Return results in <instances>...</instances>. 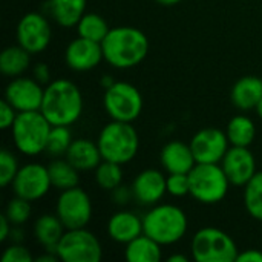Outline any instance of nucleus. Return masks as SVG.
<instances>
[{
  "instance_id": "obj_1",
  "label": "nucleus",
  "mask_w": 262,
  "mask_h": 262,
  "mask_svg": "<svg viewBox=\"0 0 262 262\" xmlns=\"http://www.w3.org/2000/svg\"><path fill=\"white\" fill-rule=\"evenodd\" d=\"M104 60L117 69H129L140 64L149 52L147 35L132 26L112 28L101 41Z\"/></svg>"
},
{
  "instance_id": "obj_2",
  "label": "nucleus",
  "mask_w": 262,
  "mask_h": 262,
  "mask_svg": "<svg viewBox=\"0 0 262 262\" xmlns=\"http://www.w3.org/2000/svg\"><path fill=\"white\" fill-rule=\"evenodd\" d=\"M40 112L52 126H71L83 112V95L75 83L58 78L45 88Z\"/></svg>"
},
{
  "instance_id": "obj_3",
  "label": "nucleus",
  "mask_w": 262,
  "mask_h": 262,
  "mask_svg": "<svg viewBox=\"0 0 262 262\" xmlns=\"http://www.w3.org/2000/svg\"><path fill=\"white\" fill-rule=\"evenodd\" d=\"M144 233L161 246H172L181 241L189 223L183 209L173 204L154 206L143 218Z\"/></svg>"
},
{
  "instance_id": "obj_4",
  "label": "nucleus",
  "mask_w": 262,
  "mask_h": 262,
  "mask_svg": "<svg viewBox=\"0 0 262 262\" xmlns=\"http://www.w3.org/2000/svg\"><path fill=\"white\" fill-rule=\"evenodd\" d=\"M97 144L103 160L126 164L137 157L140 138L132 123L112 120L101 129Z\"/></svg>"
},
{
  "instance_id": "obj_5",
  "label": "nucleus",
  "mask_w": 262,
  "mask_h": 262,
  "mask_svg": "<svg viewBox=\"0 0 262 262\" xmlns=\"http://www.w3.org/2000/svg\"><path fill=\"white\" fill-rule=\"evenodd\" d=\"M51 127L52 124L40 111L18 112L11 126L14 146L23 155L35 157L46 150Z\"/></svg>"
},
{
  "instance_id": "obj_6",
  "label": "nucleus",
  "mask_w": 262,
  "mask_h": 262,
  "mask_svg": "<svg viewBox=\"0 0 262 262\" xmlns=\"http://www.w3.org/2000/svg\"><path fill=\"white\" fill-rule=\"evenodd\" d=\"M190 195L203 204H216L227 195L230 181L220 163H196L189 172Z\"/></svg>"
},
{
  "instance_id": "obj_7",
  "label": "nucleus",
  "mask_w": 262,
  "mask_h": 262,
  "mask_svg": "<svg viewBox=\"0 0 262 262\" xmlns=\"http://www.w3.org/2000/svg\"><path fill=\"white\" fill-rule=\"evenodd\" d=\"M190 253L196 262H236L239 250L233 238L221 229L204 227L193 235Z\"/></svg>"
},
{
  "instance_id": "obj_8",
  "label": "nucleus",
  "mask_w": 262,
  "mask_h": 262,
  "mask_svg": "<svg viewBox=\"0 0 262 262\" xmlns=\"http://www.w3.org/2000/svg\"><path fill=\"white\" fill-rule=\"evenodd\" d=\"M103 106L112 120L132 123L143 111V97L134 84L115 81L112 86L104 89Z\"/></svg>"
},
{
  "instance_id": "obj_9",
  "label": "nucleus",
  "mask_w": 262,
  "mask_h": 262,
  "mask_svg": "<svg viewBox=\"0 0 262 262\" xmlns=\"http://www.w3.org/2000/svg\"><path fill=\"white\" fill-rule=\"evenodd\" d=\"M57 256L63 262H100L103 249L98 238L86 227L69 229L57 246Z\"/></svg>"
},
{
  "instance_id": "obj_10",
  "label": "nucleus",
  "mask_w": 262,
  "mask_h": 262,
  "mask_svg": "<svg viewBox=\"0 0 262 262\" xmlns=\"http://www.w3.org/2000/svg\"><path fill=\"white\" fill-rule=\"evenodd\" d=\"M55 215L60 218L66 230L86 227L92 218V201L78 186L61 190L55 204Z\"/></svg>"
},
{
  "instance_id": "obj_11",
  "label": "nucleus",
  "mask_w": 262,
  "mask_h": 262,
  "mask_svg": "<svg viewBox=\"0 0 262 262\" xmlns=\"http://www.w3.org/2000/svg\"><path fill=\"white\" fill-rule=\"evenodd\" d=\"M51 187L52 184L48 167L37 163H29L20 167L12 181L14 195L31 203L41 200Z\"/></svg>"
},
{
  "instance_id": "obj_12",
  "label": "nucleus",
  "mask_w": 262,
  "mask_h": 262,
  "mask_svg": "<svg viewBox=\"0 0 262 262\" xmlns=\"http://www.w3.org/2000/svg\"><path fill=\"white\" fill-rule=\"evenodd\" d=\"M52 31L45 15L38 12L25 14L17 25V41L29 54L45 51L51 43Z\"/></svg>"
},
{
  "instance_id": "obj_13",
  "label": "nucleus",
  "mask_w": 262,
  "mask_h": 262,
  "mask_svg": "<svg viewBox=\"0 0 262 262\" xmlns=\"http://www.w3.org/2000/svg\"><path fill=\"white\" fill-rule=\"evenodd\" d=\"M45 89L41 83H38L34 77H15L9 81L5 89V100L17 111V112H31L40 111L43 101Z\"/></svg>"
},
{
  "instance_id": "obj_14",
  "label": "nucleus",
  "mask_w": 262,
  "mask_h": 262,
  "mask_svg": "<svg viewBox=\"0 0 262 262\" xmlns=\"http://www.w3.org/2000/svg\"><path fill=\"white\" fill-rule=\"evenodd\" d=\"M190 147L196 163H221L230 147V141L221 129L204 127L193 135Z\"/></svg>"
},
{
  "instance_id": "obj_15",
  "label": "nucleus",
  "mask_w": 262,
  "mask_h": 262,
  "mask_svg": "<svg viewBox=\"0 0 262 262\" xmlns=\"http://www.w3.org/2000/svg\"><path fill=\"white\" fill-rule=\"evenodd\" d=\"M220 164L223 166L230 184L238 187H246L256 173V160L249 147L230 146Z\"/></svg>"
},
{
  "instance_id": "obj_16",
  "label": "nucleus",
  "mask_w": 262,
  "mask_h": 262,
  "mask_svg": "<svg viewBox=\"0 0 262 262\" xmlns=\"http://www.w3.org/2000/svg\"><path fill=\"white\" fill-rule=\"evenodd\" d=\"M104 58L103 55V48L101 43L84 38V37H77L72 40L64 52V61L69 66V69L77 71V72H84L91 71L98 63Z\"/></svg>"
},
{
  "instance_id": "obj_17",
  "label": "nucleus",
  "mask_w": 262,
  "mask_h": 262,
  "mask_svg": "<svg viewBox=\"0 0 262 262\" xmlns=\"http://www.w3.org/2000/svg\"><path fill=\"white\" fill-rule=\"evenodd\" d=\"M134 198L144 206H155L167 193V178L157 169H146L132 183Z\"/></svg>"
},
{
  "instance_id": "obj_18",
  "label": "nucleus",
  "mask_w": 262,
  "mask_h": 262,
  "mask_svg": "<svg viewBox=\"0 0 262 262\" xmlns=\"http://www.w3.org/2000/svg\"><path fill=\"white\" fill-rule=\"evenodd\" d=\"M144 233L143 218L134 212H117L107 223V235L118 244H129Z\"/></svg>"
},
{
  "instance_id": "obj_19",
  "label": "nucleus",
  "mask_w": 262,
  "mask_h": 262,
  "mask_svg": "<svg viewBox=\"0 0 262 262\" xmlns=\"http://www.w3.org/2000/svg\"><path fill=\"white\" fill-rule=\"evenodd\" d=\"M160 160L167 173H189L196 164L190 144L183 141L167 143L161 150Z\"/></svg>"
},
{
  "instance_id": "obj_20",
  "label": "nucleus",
  "mask_w": 262,
  "mask_h": 262,
  "mask_svg": "<svg viewBox=\"0 0 262 262\" xmlns=\"http://www.w3.org/2000/svg\"><path fill=\"white\" fill-rule=\"evenodd\" d=\"M64 158L80 172L95 170L97 166L103 161L98 144L91 140H86V138L74 140L71 147L68 149Z\"/></svg>"
},
{
  "instance_id": "obj_21",
  "label": "nucleus",
  "mask_w": 262,
  "mask_h": 262,
  "mask_svg": "<svg viewBox=\"0 0 262 262\" xmlns=\"http://www.w3.org/2000/svg\"><path fill=\"white\" fill-rule=\"evenodd\" d=\"M66 232V227L57 215H41L34 223V236L45 252L57 253V246Z\"/></svg>"
},
{
  "instance_id": "obj_22",
  "label": "nucleus",
  "mask_w": 262,
  "mask_h": 262,
  "mask_svg": "<svg viewBox=\"0 0 262 262\" xmlns=\"http://www.w3.org/2000/svg\"><path fill=\"white\" fill-rule=\"evenodd\" d=\"M232 103L241 111L255 109L262 98V78L255 75H247L239 78L230 92Z\"/></svg>"
},
{
  "instance_id": "obj_23",
  "label": "nucleus",
  "mask_w": 262,
  "mask_h": 262,
  "mask_svg": "<svg viewBox=\"0 0 262 262\" xmlns=\"http://www.w3.org/2000/svg\"><path fill=\"white\" fill-rule=\"evenodd\" d=\"M88 0H49L48 12L57 25L63 28H74L86 14Z\"/></svg>"
},
{
  "instance_id": "obj_24",
  "label": "nucleus",
  "mask_w": 262,
  "mask_h": 262,
  "mask_svg": "<svg viewBox=\"0 0 262 262\" xmlns=\"http://www.w3.org/2000/svg\"><path fill=\"white\" fill-rule=\"evenodd\" d=\"M161 247V244L143 233L126 244L124 256L129 262H158L163 258Z\"/></svg>"
},
{
  "instance_id": "obj_25",
  "label": "nucleus",
  "mask_w": 262,
  "mask_h": 262,
  "mask_svg": "<svg viewBox=\"0 0 262 262\" xmlns=\"http://www.w3.org/2000/svg\"><path fill=\"white\" fill-rule=\"evenodd\" d=\"M31 64V54L18 46H9L0 54V71L6 77H20Z\"/></svg>"
},
{
  "instance_id": "obj_26",
  "label": "nucleus",
  "mask_w": 262,
  "mask_h": 262,
  "mask_svg": "<svg viewBox=\"0 0 262 262\" xmlns=\"http://www.w3.org/2000/svg\"><path fill=\"white\" fill-rule=\"evenodd\" d=\"M48 170H49V178H51L52 187L58 189L60 192L78 186V181H80L78 172L80 170H77L66 158L64 160L61 157L55 158L48 166Z\"/></svg>"
},
{
  "instance_id": "obj_27",
  "label": "nucleus",
  "mask_w": 262,
  "mask_h": 262,
  "mask_svg": "<svg viewBox=\"0 0 262 262\" xmlns=\"http://www.w3.org/2000/svg\"><path fill=\"white\" fill-rule=\"evenodd\" d=\"M226 134H227V138L230 141V146L249 147L255 141L256 126L249 117L236 115L229 121Z\"/></svg>"
},
{
  "instance_id": "obj_28",
  "label": "nucleus",
  "mask_w": 262,
  "mask_h": 262,
  "mask_svg": "<svg viewBox=\"0 0 262 262\" xmlns=\"http://www.w3.org/2000/svg\"><path fill=\"white\" fill-rule=\"evenodd\" d=\"M111 28L107 25V21L95 14V12H86L81 20L77 23V32L80 37H84V38H89V40H94V41H98L101 43L104 40V37L109 34Z\"/></svg>"
},
{
  "instance_id": "obj_29",
  "label": "nucleus",
  "mask_w": 262,
  "mask_h": 262,
  "mask_svg": "<svg viewBox=\"0 0 262 262\" xmlns=\"http://www.w3.org/2000/svg\"><path fill=\"white\" fill-rule=\"evenodd\" d=\"M95 181L103 190H115L123 183V164L103 160L95 169Z\"/></svg>"
},
{
  "instance_id": "obj_30",
  "label": "nucleus",
  "mask_w": 262,
  "mask_h": 262,
  "mask_svg": "<svg viewBox=\"0 0 262 262\" xmlns=\"http://www.w3.org/2000/svg\"><path fill=\"white\" fill-rule=\"evenodd\" d=\"M244 206L252 218L262 221V172H256L246 184Z\"/></svg>"
},
{
  "instance_id": "obj_31",
  "label": "nucleus",
  "mask_w": 262,
  "mask_h": 262,
  "mask_svg": "<svg viewBox=\"0 0 262 262\" xmlns=\"http://www.w3.org/2000/svg\"><path fill=\"white\" fill-rule=\"evenodd\" d=\"M72 141L74 140H72V132L69 126H52L45 152L49 154L51 157L60 158L61 155H66Z\"/></svg>"
},
{
  "instance_id": "obj_32",
  "label": "nucleus",
  "mask_w": 262,
  "mask_h": 262,
  "mask_svg": "<svg viewBox=\"0 0 262 262\" xmlns=\"http://www.w3.org/2000/svg\"><path fill=\"white\" fill-rule=\"evenodd\" d=\"M31 212H32L31 201L20 198V196H15V198L8 201L3 213L8 216V220L11 221L12 226H21L31 218Z\"/></svg>"
},
{
  "instance_id": "obj_33",
  "label": "nucleus",
  "mask_w": 262,
  "mask_h": 262,
  "mask_svg": "<svg viewBox=\"0 0 262 262\" xmlns=\"http://www.w3.org/2000/svg\"><path fill=\"white\" fill-rule=\"evenodd\" d=\"M18 169L20 167L17 164V158L8 149H3L0 152V186L8 187L12 184Z\"/></svg>"
},
{
  "instance_id": "obj_34",
  "label": "nucleus",
  "mask_w": 262,
  "mask_h": 262,
  "mask_svg": "<svg viewBox=\"0 0 262 262\" xmlns=\"http://www.w3.org/2000/svg\"><path fill=\"white\" fill-rule=\"evenodd\" d=\"M167 193L172 196H177V198L190 195L189 173H169V177H167Z\"/></svg>"
},
{
  "instance_id": "obj_35",
  "label": "nucleus",
  "mask_w": 262,
  "mask_h": 262,
  "mask_svg": "<svg viewBox=\"0 0 262 262\" xmlns=\"http://www.w3.org/2000/svg\"><path fill=\"white\" fill-rule=\"evenodd\" d=\"M32 255L31 252L21 246L20 243H14L12 246L6 247L3 255H2V262H31Z\"/></svg>"
},
{
  "instance_id": "obj_36",
  "label": "nucleus",
  "mask_w": 262,
  "mask_h": 262,
  "mask_svg": "<svg viewBox=\"0 0 262 262\" xmlns=\"http://www.w3.org/2000/svg\"><path fill=\"white\" fill-rule=\"evenodd\" d=\"M17 114L18 112L6 100H3L2 101V106H0V127L3 130L5 129H9L14 124V121L17 118Z\"/></svg>"
},
{
  "instance_id": "obj_37",
  "label": "nucleus",
  "mask_w": 262,
  "mask_h": 262,
  "mask_svg": "<svg viewBox=\"0 0 262 262\" xmlns=\"http://www.w3.org/2000/svg\"><path fill=\"white\" fill-rule=\"evenodd\" d=\"M32 75H34V78H35L38 83H41V84L51 83V81H49V80H51V71H49V68H48L46 63H37V64L34 66V69H32Z\"/></svg>"
},
{
  "instance_id": "obj_38",
  "label": "nucleus",
  "mask_w": 262,
  "mask_h": 262,
  "mask_svg": "<svg viewBox=\"0 0 262 262\" xmlns=\"http://www.w3.org/2000/svg\"><path fill=\"white\" fill-rule=\"evenodd\" d=\"M114 192V200L117 204H126L129 203L130 198H134V193H132V187H126V186H118Z\"/></svg>"
},
{
  "instance_id": "obj_39",
  "label": "nucleus",
  "mask_w": 262,
  "mask_h": 262,
  "mask_svg": "<svg viewBox=\"0 0 262 262\" xmlns=\"http://www.w3.org/2000/svg\"><path fill=\"white\" fill-rule=\"evenodd\" d=\"M236 262H262V252L255 249L239 252L236 256Z\"/></svg>"
},
{
  "instance_id": "obj_40",
  "label": "nucleus",
  "mask_w": 262,
  "mask_h": 262,
  "mask_svg": "<svg viewBox=\"0 0 262 262\" xmlns=\"http://www.w3.org/2000/svg\"><path fill=\"white\" fill-rule=\"evenodd\" d=\"M11 221L8 220V216L5 213L0 215V241H6L8 236L11 235Z\"/></svg>"
},
{
  "instance_id": "obj_41",
  "label": "nucleus",
  "mask_w": 262,
  "mask_h": 262,
  "mask_svg": "<svg viewBox=\"0 0 262 262\" xmlns=\"http://www.w3.org/2000/svg\"><path fill=\"white\" fill-rule=\"evenodd\" d=\"M169 262H189V258L186 255H172L167 258Z\"/></svg>"
},
{
  "instance_id": "obj_42",
  "label": "nucleus",
  "mask_w": 262,
  "mask_h": 262,
  "mask_svg": "<svg viewBox=\"0 0 262 262\" xmlns=\"http://www.w3.org/2000/svg\"><path fill=\"white\" fill-rule=\"evenodd\" d=\"M114 83H115V81H114V80H112V77H109V75H104V77H103V80H101V86H103L104 89H107V88H109V86H112Z\"/></svg>"
},
{
  "instance_id": "obj_43",
  "label": "nucleus",
  "mask_w": 262,
  "mask_h": 262,
  "mask_svg": "<svg viewBox=\"0 0 262 262\" xmlns=\"http://www.w3.org/2000/svg\"><path fill=\"white\" fill-rule=\"evenodd\" d=\"M158 3H161V5H166V6H172V5H177V3H180L181 0H157Z\"/></svg>"
},
{
  "instance_id": "obj_44",
  "label": "nucleus",
  "mask_w": 262,
  "mask_h": 262,
  "mask_svg": "<svg viewBox=\"0 0 262 262\" xmlns=\"http://www.w3.org/2000/svg\"><path fill=\"white\" fill-rule=\"evenodd\" d=\"M255 111H256V114H258V117L262 118V98L259 100V103L256 104V107H255Z\"/></svg>"
}]
</instances>
